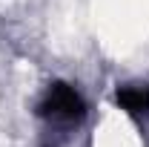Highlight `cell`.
Here are the masks:
<instances>
[{
  "label": "cell",
  "mask_w": 149,
  "mask_h": 147,
  "mask_svg": "<svg viewBox=\"0 0 149 147\" xmlns=\"http://www.w3.org/2000/svg\"><path fill=\"white\" fill-rule=\"evenodd\" d=\"M37 115H40V118H49V121H63V124L80 121V118L86 115V101L80 98V92L74 90L72 84L57 81V84H52V87L46 90V95L40 98Z\"/></svg>",
  "instance_id": "obj_1"
},
{
  "label": "cell",
  "mask_w": 149,
  "mask_h": 147,
  "mask_svg": "<svg viewBox=\"0 0 149 147\" xmlns=\"http://www.w3.org/2000/svg\"><path fill=\"white\" fill-rule=\"evenodd\" d=\"M115 101L129 115H143L149 112V87H120Z\"/></svg>",
  "instance_id": "obj_2"
}]
</instances>
